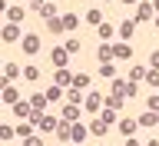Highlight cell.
<instances>
[{"instance_id": "3", "label": "cell", "mask_w": 159, "mask_h": 146, "mask_svg": "<svg viewBox=\"0 0 159 146\" xmlns=\"http://www.w3.org/2000/svg\"><path fill=\"white\" fill-rule=\"evenodd\" d=\"M20 47L27 50V53H37V50H40V37H37V33H27V37L20 40Z\"/></svg>"}, {"instance_id": "43", "label": "cell", "mask_w": 159, "mask_h": 146, "mask_svg": "<svg viewBox=\"0 0 159 146\" xmlns=\"http://www.w3.org/2000/svg\"><path fill=\"white\" fill-rule=\"evenodd\" d=\"M27 3H33V7H37V10H40V3H43V0H27Z\"/></svg>"}, {"instance_id": "41", "label": "cell", "mask_w": 159, "mask_h": 146, "mask_svg": "<svg viewBox=\"0 0 159 146\" xmlns=\"http://www.w3.org/2000/svg\"><path fill=\"white\" fill-rule=\"evenodd\" d=\"M23 143H27V146H43V139H40V136H30V139H23Z\"/></svg>"}, {"instance_id": "32", "label": "cell", "mask_w": 159, "mask_h": 146, "mask_svg": "<svg viewBox=\"0 0 159 146\" xmlns=\"http://www.w3.org/2000/svg\"><path fill=\"white\" fill-rule=\"evenodd\" d=\"M86 23L99 27V23H103V13H99V10H89V13H86Z\"/></svg>"}, {"instance_id": "45", "label": "cell", "mask_w": 159, "mask_h": 146, "mask_svg": "<svg viewBox=\"0 0 159 146\" xmlns=\"http://www.w3.org/2000/svg\"><path fill=\"white\" fill-rule=\"evenodd\" d=\"M152 7H156V13H159V0H152Z\"/></svg>"}, {"instance_id": "30", "label": "cell", "mask_w": 159, "mask_h": 146, "mask_svg": "<svg viewBox=\"0 0 159 146\" xmlns=\"http://www.w3.org/2000/svg\"><path fill=\"white\" fill-rule=\"evenodd\" d=\"M47 100H50V103L63 100V87H50V90H47Z\"/></svg>"}, {"instance_id": "15", "label": "cell", "mask_w": 159, "mask_h": 146, "mask_svg": "<svg viewBox=\"0 0 159 146\" xmlns=\"http://www.w3.org/2000/svg\"><path fill=\"white\" fill-rule=\"evenodd\" d=\"M136 126H139V120H123V123H119V133H123V136H133Z\"/></svg>"}, {"instance_id": "5", "label": "cell", "mask_w": 159, "mask_h": 146, "mask_svg": "<svg viewBox=\"0 0 159 146\" xmlns=\"http://www.w3.org/2000/svg\"><path fill=\"white\" fill-rule=\"evenodd\" d=\"M0 37L7 40V43H13V40H23V37H20V23H7V27H3V33H0Z\"/></svg>"}, {"instance_id": "11", "label": "cell", "mask_w": 159, "mask_h": 146, "mask_svg": "<svg viewBox=\"0 0 159 146\" xmlns=\"http://www.w3.org/2000/svg\"><path fill=\"white\" fill-rule=\"evenodd\" d=\"M96 57H99V63H113V57H116V53H113V43H103V47L96 50Z\"/></svg>"}, {"instance_id": "9", "label": "cell", "mask_w": 159, "mask_h": 146, "mask_svg": "<svg viewBox=\"0 0 159 146\" xmlns=\"http://www.w3.org/2000/svg\"><path fill=\"white\" fill-rule=\"evenodd\" d=\"M60 123H63V120H57V116H43V123H40V133H57Z\"/></svg>"}, {"instance_id": "16", "label": "cell", "mask_w": 159, "mask_h": 146, "mask_svg": "<svg viewBox=\"0 0 159 146\" xmlns=\"http://www.w3.org/2000/svg\"><path fill=\"white\" fill-rule=\"evenodd\" d=\"M96 33H99V37H103V43H109V40H113V33H116V30H113V23H99V27H96Z\"/></svg>"}, {"instance_id": "24", "label": "cell", "mask_w": 159, "mask_h": 146, "mask_svg": "<svg viewBox=\"0 0 159 146\" xmlns=\"http://www.w3.org/2000/svg\"><path fill=\"white\" fill-rule=\"evenodd\" d=\"M3 103H10V106H13V103H20V97H17V90L10 87V83H7V87H3Z\"/></svg>"}, {"instance_id": "2", "label": "cell", "mask_w": 159, "mask_h": 146, "mask_svg": "<svg viewBox=\"0 0 159 146\" xmlns=\"http://www.w3.org/2000/svg\"><path fill=\"white\" fill-rule=\"evenodd\" d=\"M66 60H70V53H66V47H53V53H50V63L57 70H63L66 67Z\"/></svg>"}, {"instance_id": "22", "label": "cell", "mask_w": 159, "mask_h": 146, "mask_svg": "<svg viewBox=\"0 0 159 146\" xmlns=\"http://www.w3.org/2000/svg\"><path fill=\"white\" fill-rule=\"evenodd\" d=\"M99 77L103 80H116V67H113V63H99Z\"/></svg>"}, {"instance_id": "17", "label": "cell", "mask_w": 159, "mask_h": 146, "mask_svg": "<svg viewBox=\"0 0 159 146\" xmlns=\"http://www.w3.org/2000/svg\"><path fill=\"white\" fill-rule=\"evenodd\" d=\"M86 136H89V130L83 126V123H73V143H83Z\"/></svg>"}, {"instance_id": "48", "label": "cell", "mask_w": 159, "mask_h": 146, "mask_svg": "<svg viewBox=\"0 0 159 146\" xmlns=\"http://www.w3.org/2000/svg\"><path fill=\"white\" fill-rule=\"evenodd\" d=\"M99 3H109V0H99Z\"/></svg>"}, {"instance_id": "44", "label": "cell", "mask_w": 159, "mask_h": 146, "mask_svg": "<svg viewBox=\"0 0 159 146\" xmlns=\"http://www.w3.org/2000/svg\"><path fill=\"white\" fill-rule=\"evenodd\" d=\"M146 146H159V139H149V143H146Z\"/></svg>"}, {"instance_id": "36", "label": "cell", "mask_w": 159, "mask_h": 146, "mask_svg": "<svg viewBox=\"0 0 159 146\" xmlns=\"http://www.w3.org/2000/svg\"><path fill=\"white\" fill-rule=\"evenodd\" d=\"M149 87H159V70H149V77H146Z\"/></svg>"}, {"instance_id": "21", "label": "cell", "mask_w": 159, "mask_h": 146, "mask_svg": "<svg viewBox=\"0 0 159 146\" xmlns=\"http://www.w3.org/2000/svg\"><path fill=\"white\" fill-rule=\"evenodd\" d=\"M40 17H47V20L60 17V13H57V3H40Z\"/></svg>"}, {"instance_id": "28", "label": "cell", "mask_w": 159, "mask_h": 146, "mask_svg": "<svg viewBox=\"0 0 159 146\" xmlns=\"http://www.w3.org/2000/svg\"><path fill=\"white\" fill-rule=\"evenodd\" d=\"M126 87H129V83H123V80H113V97H123V100H126Z\"/></svg>"}, {"instance_id": "27", "label": "cell", "mask_w": 159, "mask_h": 146, "mask_svg": "<svg viewBox=\"0 0 159 146\" xmlns=\"http://www.w3.org/2000/svg\"><path fill=\"white\" fill-rule=\"evenodd\" d=\"M73 87H76V90H86L89 87V77H86V73H73Z\"/></svg>"}, {"instance_id": "18", "label": "cell", "mask_w": 159, "mask_h": 146, "mask_svg": "<svg viewBox=\"0 0 159 146\" xmlns=\"http://www.w3.org/2000/svg\"><path fill=\"white\" fill-rule=\"evenodd\" d=\"M7 17H10V23H20V20L27 17V10L23 7H7Z\"/></svg>"}, {"instance_id": "7", "label": "cell", "mask_w": 159, "mask_h": 146, "mask_svg": "<svg viewBox=\"0 0 159 146\" xmlns=\"http://www.w3.org/2000/svg\"><path fill=\"white\" fill-rule=\"evenodd\" d=\"M53 80H57V87H73V73H70L66 67L57 70V73H53Z\"/></svg>"}, {"instance_id": "10", "label": "cell", "mask_w": 159, "mask_h": 146, "mask_svg": "<svg viewBox=\"0 0 159 146\" xmlns=\"http://www.w3.org/2000/svg\"><path fill=\"white\" fill-rule=\"evenodd\" d=\"M113 53H116V60H129L133 57V47L123 40V43H113Z\"/></svg>"}, {"instance_id": "46", "label": "cell", "mask_w": 159, "mask_h": 146, "mask_svg": "<svg viewBox=\"0 0 159 146\" xmlns=\"http://www.w3.org/2000/svg\"><path fill=\"white\" fill-rule=\"evenodd\" d=\"M152 23H156V30H159V13H156V20H152Z\"/></svg>"}, {"instance_id": "35", "label": "cell", "mask_w": 159, "mask_h": 146, "mask_svg": "<svg viewBox=\"0 0 159 146\" xmlns=\"http://www.w3.org/2000/svg\"><path fill=\"white\" fill-rule=\"evenodd\" d=\"M106 106L109 110H119V106H123V97H106Z\"/></svg>"}, {"instance_id": "12", "label": "cell", "mask_w": 159, "mask_h": 146, "mask_svg": "<svg viewBox=\"0 0 159 146\" xmlns=\"http://www.w3.org/2000/svg\"><path fill=\"white\" fill-rule=\"evenodd\" d=\"M133 33H136V20H123V23H119V37L129 40Z\"/></svg>"}, {"instance_id": "29", "label": "cell", "mask_w": 159, "mask_h": 146, "mask_svg": "<svg viewBox=\"0 0 159 146\" xmlns=\"http://www.w3.org/2000/svg\"><path fill=\"white\" fill-rule=\"evenodd\" d=\"M63 23H66V30H76L80 27V17H76V13H63Z\"/></svg>"}, {"instance_id": "42", "label": "cell", "mask_w": 159, "mask_h": 146, "mask_svg": "<svg viewBox=\"0 0 159 146\" xmlns=\"http://www.w3.org/2000/svg\"><path fill=\"white\" fill-rule=\"evenodd\" d=\"M126 146H139V139L136 136H126Z\"/></svg>"}, {"instance_id": "37", "label": "cell", "mask_w": 159, "mask_h": 146, "mask_svg": "<svg viewBox=\"0 0 159 146\" xmlns=\"http://www.w3.org/2000/svg\"><path fill=\"white\" fill-rule=\"evenodd\" d=\"M13 133H17V130H13V126H0V139H10V136H13Z\"/></svg>"}, {"instance_id": "33", "label": "cell", "mask_w": 159, "mask_h": 146, "mask_svg": "<svg viewBox=\"0 0 159 146\" xmlns=\"http://www.w3.org/2000/svg\"><path fill=\"white\" fill-rule=\"evenodd\" d=\"M63 47H66V53H70V57H73V53H80V40H66Z\"/></svg>"}, {"instance_id": "25", "label": "cell", "mask_w": 159, "mask_h": 146, "mask_svg": "<svg viewBox=\"0 0 159 146\" xmlns=\"http://www.w3.org/2000/svg\"><path fill=\"white\" fill-rule=\"evenodd\" d=\"M146 77H149L146 67H133V70H129V80H133V83H139V80H146Z\"/></svg>"}, {"instance_id": "8", "label": "cell", "mask_w": 159, "mask_h": 146, "mask_svg": "<svg viewBox=\"0 0 159 146\" xmlns=\"http://www.w3.org/2000/svg\"><path fill=\"white\" fill-rule=\"evenodd\" d=\"M17 77H23V70H20L17 63H7V67H3V83H13Z\"/></svg>"}, {"instance_id": "23", "label": "cell", "mask_w": 159, "mask_h": 146, "mask_svg": "<svg viewBox=\"0 0 159 146\" xmlns=\"http://www.w3.org/2000/svg\"><path fill=\"white\" fill-rule=\"evenodd\" d=\"M30 103H33V110H47V93H33V97H30Z\"/></svg>"}, {"instance_id": "19", "label": "cell", "mask_w": 159, "mask_h": 146, "mask_svg": "<svg viewBox=\"0 0 159 146\" xmlns=\"http://www.w3.org/2000/svg\"><path fill=\"white\" fill-rule=\"evenodd\" d=\"M47 30H50V33H63V30H66L63 17H53V20H47Z\"/></svg>"}, {"instance_id": "34", "label": "cell", "mask_w": 159, "mask_h": 146, "mask_svg": "<svg viewBox=\"0 0 159 146\" xmlns=\"http://www.w3.org/2000/svg\"><path fill=\"white\" fill-rule=\"evenodd\" d=\"M80 100H86V97H80V90L73 87V90H70V93H66V103H80Z\"/></svg>"}, {"instance_id": "31", "label": "cell", "mask_w": 159, "mask_h": 146, "mask_svg": "<svg viewBox=\"0 0 159 146\" xmlns=\"http://www.w3.org/2000/svg\"><path fill=\"white\" fill-rule=\"evenodd\" d=\"M17 136H23V139H30V136H33V123H30V120L23 123V126H17Z\"/></svg>"}, {"instance_id": "1", "label": "cell", "mask_w": 159, "mask_h": 146, "mask_svg": "<svg viewBox=\"0 0 159 146\" xmlns=\"http://www.w3.org/2000/svg\"><path fill=\"white\" fill-rule=\"evenodd\" d=\"M103 106H106V97H103V93H86L83 110H89V113H103Z\"/></svg>"}, {"instance_id": "40", "label": "cell", "mask_w": 159, "mask_h": 146, "mask_svg": "<svg viewBox=\"0 0 159 146\" xmlns=\"http://www.w3.org/2000/svg\"><path fill=\"white\" fill-rule=\"evenodd\" d=\"M149 110H152V113H159V93H156L152 100H149Z\"/></svg>"}, {"instance_id": "4", "label": "cell", "mask_w": 159, "mask_h": 146, "mask_svg": "<svg viewBox=\"0 0 159 146\" xmlns=\"http://www.w3.org/2000/svg\"><path fill=\"white\" fill-rule=\"evenodd\" d=\"M30 113H33V103H23V100L13 103V116L17 120H30Z\"/></svg>"}, {"instance_id": "39", "label": "cell", "mask_w": 159, "mask_h": 146, "mask_svg": "<svg viewBox=\"0 0 159 146\" xmlns=\"http://www.w3.org/2000/svg\"><path fill=\"white\" fill-rule=\"evenodd\" d=\"M149 70H159V50L152 53V57H149Z\"/></svg>"}, {"instance_id": "26", "label": "cell", "mask_w": 159, "mask_h": 146, "mask_svg": "<svg viewBox=\"0 0 159 146\" xmlns=\"http://www.w3.org/2000/svg\"><path fill=\"white\" fill-rule=\"evenodd\" d=\"M99 120L106 123V126H113L116 123V110H109V106H103V113H99Z\"/></svg>"}, {"instance_id": "20", "label": "cell", "mask_w": 159, "mask_h": 146, "mask_svg": "<svg viewBox=\"0 0 159 146\" xmlns=\"http://www.w3.org/2000/svg\"><path fill=\"white\" fill-rule=\"evenodd\" d=\"M106 123H103V120H93V123H89V133H93V136H106Z\"/></svg>"}, {"instance_id": "14", "label": "cell", "mask_w": 159, "mask_h": 146, "mask_svg": "<svg viewBox=\"0 0 159 146\" xmlns=\"http://www.w3.org/2000/svg\"><path fill=\"white\" fill-rule=\"evenodd\" d=\"M152 13H156V7H152V3H139V7H136V20H149Z\"/></svg>"}, {"instance_id": "6", "label": "cell", "mask_w": 159, "mask_h": 146, "mask_svg": "<svg viewBox=\"0 0 159 146\" xmlns=\"http://www.w3.org/2000/svg\"><path fill=\"white\" fill-rule=\"evenodd\" d=\"M63 120L66 123H80V103H66L63 106Z\"/></svg>"}, {"instance_id": "47", "label": "cell", "mask_w": 159, "mask_h": 146, "mask_svg": "<svg viewBox=\"0 0 159 146\" xmlns=\"http://www.w3.org/2000/svg\"><path fill=\"white\" fill-rule=\"evenodd\" d=\"M123 3H136V0H123Z\"/></svg>"}, {"instance_id": "13", "label": "cell", "mask_w": 159, "mask_h": 146, "mask_svg": "<svg viewBox=\"0 0 159 146\" xmlns=\"http://www.w3.org/2000/svg\"><path fill=\"white\" fill-rule=\"evenodd\" d=\"M139 126H159V113H152V110H146V113L139 116Z\"/></svg>"}, {"instance_id": "38", "label": "cell", "mask_w": 159, "mask_h": 146, "mask_svg": "<svg viewBox=\"0 0 159 146\" xmlns=\"http://www.w3.org/2000/svg\"><path fill=\"white\" fill-rule=\"evenodd\" d=\"M23 77H27V80H37L40 70H37V67H27V70H23Z\"/></svg>"}]
</instances>
